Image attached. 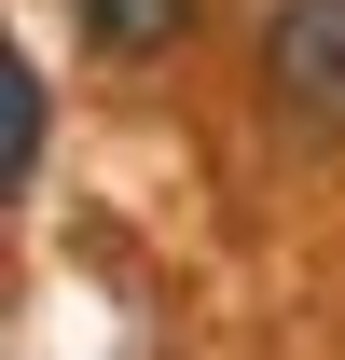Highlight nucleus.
Masks as SVG:
<instances>
[{
	"mask_svg": "<svg viewBox=\"0 0 345 360\" xmlns=\"http://www.w3.org/2000/svg\"><path fill=\"white\" fill-rule=\"evenodd\" d=\"M42 125H55V111H42V70H14V167H0V180H14V194L42 180Z\"/></svg>",
	"mask_w": 345,
	"mask_h": 360,
	"instance_id": "obj_3",
	"label": "nucleus"
},
{
	"mask_svg": "<svg viewBox=\"0 0 345 360\" xmlns=\"http://www.w3.org/2000/svg\"><path fill=\"white\" fill-rule=\"evenodd\" d=\"M262 97L304 139H345V0H276L262 14Z\"/></svg>",
	"mask_w": 345,
	"mask_h": 360,
	"instance_id": "obj_1",
	"label": "nucleus"
},
{
	"mask_svg": "<svg viewBox=\"0 0 345 360\" xmlns=\"http://www.w3.org/2000/svg\"><path fill=\"white\" fill-rule=\"evenodd\" d=\"M69 28H83L97 56H166L180 28H194V0H69Z\"/></svg>",
	"mask_w": 345,
	"mask_h": 360,
	"instance_id": "obj_2",
	"label": "nucleus"
}]
</instances>
